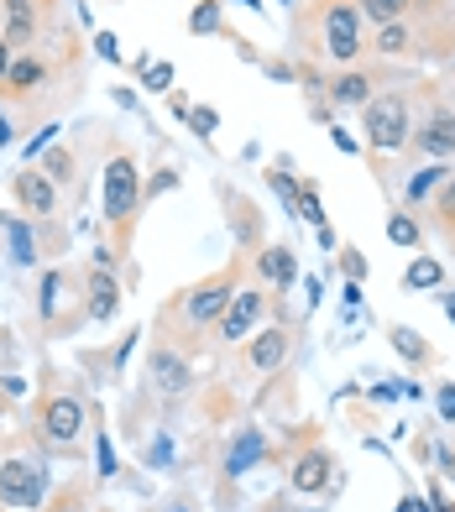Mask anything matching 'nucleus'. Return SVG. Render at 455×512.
Here are the masks:
<instances>
[{"mask_svg": "<svg viewBox=\"0 0 455 512\" xmlns=\"http://www.w3.org/2000/svg\"><path fill=\"white\" fill-rule=\"evenodd\" d=\"M304 27H309L314 58H325V63L356 68L361 53H367V42H361V11H356V0H309Z\"/></svg>", "mask_w": 455, "mask_h": 512, "instance_id": "1", "label": "nucleus"}, {"mask_svg": "<svg viewBox=\"0 0 455 512\" xmlns=\"http://www.w3.org/2000/svg\"><path fill=\"white\" fill-rule=\"evenodd\" d=\"M236 293H241V288H236V267H225V272H215V277H204V283L184 288V293L173 298V309H178V319H184L189 330L199 335V330H210V324H220V314L231 309Z\"/></svg>", "mask_w": 455, "mask_h": 512, "instance_id": "2", "label": "nucleus"}, {"mask_svg": "<svg viewBox=\"0 0 455 512\" xmlns=\"http://www.w3.org/2000/svg\"><path fill=\"white\" fill-rule=\"evenodd\" d=\"M361 131H367L372 152H403L408 136H414V115H408V100L398 89L377 95L372 105H361Z\"/></svg>", "mask_w": 455, "mask_h": 512, "instance_id": "3", "label": "nucleus"}, {"mask_svg": "<svg viewBox=\"0 0 455 512\" xmlns=\"http://www.w3.org/2000/svg\"><path fill=\"white\" fill-rule=\"evenodd\" d=\"M142 209V178H136V157L131 152H116L105 162V220L126 230Z\"/></svg>", "mask_w": 455, "mask_h": 512, "instance_id": "4", "label": "nucleus"}, {"mask_svg": "<svg viewBox=\"0 0 455 512\" xmlns=\"http://www.w3.org/2000/svg\"><path fill=\"white\" fill-rule=\"evenodd\" d=\"M84 424H89V413L74 392H53V398H42V408H37V434H42V445H53V450H74L84 439Z\"/></svg>", "mask_w": 455, "mask_h": 512, "instance_id": "5", "label": "nucleus"}, {"mask_svg": "<svg viewBox=\"0 0 455 512\" xmlns=\"http://www.w3.org/2000/svg\"><path fill=\"white\" fill-rule=\"evenodd\" d=\"M0 502L6 507H48V471L32 460H6L0 465Z\"/></svg>", "mask_w": 455, "mask_h": 512, "instance_id": "6", "label": "nucleus"}, {"mask_svg": "<svg viewBox=\"0 0 455 512\" xmlns=\"http://www.w3.org/2000/svg\"><path fill=\"white\" fill-rule=\"evenodd\" d=\"M267 319V293L262 288H241L236 298H231V309L220 314V345H246L257 335V324Z\"/></svg>", "mask_w": 455, "mask_h": 512, "instance_id": "7", "label": "nucleus"}, {"mask_svg": "<svg viewBox=\"0 0 455 512\" xmlns=\"http://www.w3.org/2000/svg\"><path fill=\"white\" fill-rule=\"evenodd\" d=\"M293 351V335L288 324H267V330H257L252 340L241 345V371H252V377H267V371H278Z\"/></svg>", "mask_w": 455, "mask_h": 512, "instance_id": "8", "label": "nucleus"}, {"mask_svg": "<svg viewBox=\"0 0 455 512\" xmlns=\"http://www.w3.org/2000/svg\"><path fill=\"white\" fill-rule=\"evenodd\" d=\"M147 377H152V387L163 392V398L173 403V398H184L189 392V361L173 351V345H152V361H147Z\"/></svg>", "mask_w": 455, "mask_h": 512, "instance_id": "9", "label": "nucleus"}, {"mask_svg": "<svg viewBox=\"0 0 455 512\" xmlns=\"http://www.w3.org/2000/svg\"><path fill=\"white\" fill-rule=\"evenodd\" d=\"M330 476H335V455H330V450H304L299 460L288 465V486H293L299 497L325 492V486H330Z\"/></svg>", "mask_w": 455, "mask_h": 512, "instance_id": "10", "label": "nucleus"}, {"mask_svg": "<svg viewBox=\"0 0 455 512\" xmlns=\"http://www.w3.org/2000/svg\"><path fill=\"white\" fill-rule=\"evenodd\" d=\"M408 147H414L419 157H455V115L435 110L414 136H408Z\"/></svg>", "mask_w": 455, "mask_h": 512, "instance_id": "11", "label": "nucleus"}, {"mask_svg": "<svg viewBox=\"0 0 455 512\" xmlns=\"http://www.w3.org/2000/svg\"><path fill=\"white\" fill-rule=\"evenodd\" d=\"M11 194H16V204L27 209V215H37V220L58 209V189H53V178L42 173V168H37V173H16V178H11Z\"/></svg>", "mask_w": 455, "mask_h": 512, "instance_id": "12", "label": "nucleus"}, {"mask_svg": "<svg viewBox=\"0 0 455 512\" xmlns=\"http://www.w3.org/2000/svg\"><path fill=\"white\" fill-rule=\"evenodd\" d=\"M325 89H330V105H340V110L372 105V100H377V95H372V89H377V74H372V68H346V74H335Z\"/></svg>", "mask_w": 455, "mask_h": 512, "instance_id": "13", "label": "nucleus"}, {"mask_svg": "<svg viewBox=\"0 0 455 512\" xmlns=\"http://www.w3.org/2000/svg\"><path fill=\"white\" fill-rule=\"evenodd\" d=\"M84 293H89V319H116V309H121V283H116V272L110 267H95L84 277Z\"/></svg>", "mask_w": 455, "mask_h": 512, "instance_id": "14", "label": "nucleus"}, {"mask_svg": "<svg viewBox=\"0 0 455 512\" xmlns=\"http://www.w3.org/2000/svg\"><path fill=\"white\" fill-rule=\"evenodd\" d=\"M252 262H257V277H262V283H272L278 293H288L293 277H299V262H293V251H288L283 241H278V246H262Z\"/></svg>", "mask_w": 455, "mask_h": 512, "instance_id": "15", "label": "nucleus"}, {"mask_svg": "<svg viewBox=\"0 0 455 512\" xmlns=\"http://www.w3.org/2000/svg\"><path fill=\"white\" fill-rule=\"evenodd\" d=\"M0 11H6V42L11 48L37 42V6L32 0H0Z\"/></svg>", "mask_w": 455, "mask_h": 512, "instance_id": "16", "label": "nucleus"}, {"mask_svg": "<svg viewBox=\"0 0 455 512\" xmlns=\"http://www.w3.org/2000/svg\"><path fill=\"white\" fill-rule=\"evenodd\" d=\"M419 48V32L408 27V21H388V27H372V53L382 58H403Z\"/></svg>", "mask_w": 455, "mask_h": 512, "instance_id": "17", "label": "nucleus"}, {"mask_svg": "<svg viewBox=\"0 0 455 512\" xmlns=\"http://www.w3.org/2000/svg\"><path fill=\"white\" fill-rule=\"evenodd\" d=\"M42 79H48V63L37 53H16L11 74H6V95H32V89H42Z\"/></svg>", "mask_w": 455, "mask_h": 512, "instance_id": "18", "label": "nucleus"}, {"mask_svg": "<svg viewBox=\"0 0 455 512\" xmlns=\"http://www.w3.org/2000/svg\"><path fill=\"white\" fill-rule=\"evenodd\" d=\"M388 335H393V345H398V356H403V361H414L419 371L435 366V345H429L419 330H408V324H388Z\"/></svg>", "mask_w": 455, "mask_h": 512, "instance_id": "19", "label": "nucleus"}, {"mask_svg": "<svg viewBox=\"0 0 455 512\" xmlns=\"http://www.w3.org/2000/svg\"><path fill=\"white\" fill-rule=\"evenodd\" d=\"M257 460H262V434L252 429V434H241L236 445H231V460H225V476L236 481V476H246V471H252Z\"/></svg>", "mask_w": 455, "mask_h": 512, "instance_id": "20", "label": "nucleus"}, {"mask_svg": "<svg viewBox=\"0 0 455 512\" xmlns=\"http://www.w3.org/2000/svg\"><path fill=\"white\" fill-rule=\"evenodd\" d=\"M356 11L372 21V27H388V21H408L414 0H356Z\"/></svg>", "mask_w": 455, "mask_h": 512, "instance_id": "21", "label": "nucleus"}, {"mask_svg": "<svg viewBox=\"0 0 455 512\" xmlns=\"http://www.w3.org/2000/svg\"><path fill=\"white\" fill-rule=\"evenodd\" d=\"M445 267L435 262V256H414V262L403 267V288H440Z\"/></svg>", "mask_w": 455, "mask_h": 512, "instance_id": "22", "label": "nucleus"}, {"mask_svg": "<svg viewBox=\"0 0 455 512\" xmlns=\"http://www.w3.org/2000/svg\"><path fill=\"white\" fill-rule=\"evenodd\" d=\"M63 288H68V272H42V319H48V324H58Z\"/></svg>", "mask_w": 455, "mask_h": 512, "instance_id": "23", "label": "nucleus"}, {"mask_svg": "<svg viewBox=\"0 0 455 512\" xmlns=\"http://www.w3.org/2000/svg\"><path fill=\"white\" fill-rule=\"evenodd\" d=\"M189 32H194V37H215V32H225V16H220L215 0H199V6L189 11Z\"/></svg>", "mask_w": 455, "mask_h": 512, "instance_id": "24", "label": "nucleus"}, {"mask_svg": "<svg viewBox=\"0 0 455 512\" xmlns=\"http://www.w3.org/2000/svg\"><path fill=\"white\" fill-rule=\"evenodd\" d=\"M445 178H450V168H445V162H435V168H424V173H414V178H408V189H403V194H408V204H419V199H424L429 189H440Z\"/></svg>", "mask_w": 455, "mask_h": 512, "instance_id": "25", "label": "nucleus"}, {"mask_svg": "<svg viewBox=\"0 0 455 512\" xmlns=\"http://www.w3.org/2000/svg\"><path fill=\"white\" fill-rule=\"evenodd\" d=\"M388 241L393 246H419L424 241V225L414 215H388Z\"/></svg>", "mask_w": 455, "mask_h": 512, "instance_id": "26", "label": "nucleus"}, {"mask_svg": "<svg viewBox=\"0 0 455 512\" xmlns=\"http://www.w3.org/2000/svg\"><path fill=\"white\" fill-rule=\"evenodd\" d=\"M6 230H11V256H16L21 267H32V262H37V251H32V230L21 225V220H11Z\"/></svg>", "mask_w": 455, "mask_h": 512, "instance_id": "27", "label": "nucleus"}, {"mask_svg": "<svg viewBox=\"0 0 455 512\" xmlns=\"http://www.w3.org/2000/svg\"><path fill=\"white\" fill-rule=\"evenodd\" d=\"M293 209H299L314 230L325 225V204H320V189H314V183H304V189H299V204H293Z\"/></svg>", "mask_w": 455, "mask_h": 512, "instance_id": "28", "label": "nucleus"}, {"mask_svg": "<svg viewBox=\"0 0 455 512\" xmlns=\"http://www.w3.org/2000/svg\"><path fill=\"white\" fill-rule=\"evenodd\" d=\"M42 512H89V492H84V486H63V492Z\"/></svg>", "mask_w": 455, "mask_h": 512, "instance_id": "29", "label": "nucleus"}, {"mask_svg": "<svg viewBox=\"0 0 455 512\" xmlns=\"http://www.w3.org/2000/svg\"><path fill=\"white\" fill-rule=\"evenodd\" d=\"M435 220H440V230H455V178H445V183H440V199H435Z\"/></svg>", "mask_w": 455, "mask_h": 512, "instance_id": "30", "label": "nucleus"}, {"mask_svg": "<svg viewBox=\"0 0 455 512\" xmlns=\"http://www.w3.org/2000/svg\"><path fill=\"white\" fill-rule=\"evenodd\" d=\"M142 79H147V89H157V95H163V89L173 84V63H152V58H142Z\"/></svg>", "mask_w": 455, "mask_h": 512, "instance_id": "31", "label": "nucleus"}, {"mask_svg": "<svg viewBox=\"0 0 455 512\" xmlns=\"http://www.w3.org/2000/svg\"><path fill=\"white\" fill-rule=\"evenodd\" d=\"M189 126H194L199 136H210V131L220 126V115H215V110H204V105H199V110H189Z\"/></svg>", "mask_w": 455, "mask_h": 512, "instance_id": "32", "label": "nucleus"}, {"mask_svg": "<svg viewBox=\"0 0 455 512\" xmlns=\"http://www.w3.org/2000/svg\"><path fill=\"white\" fill-rule=\"evenodd\" d=\"M340 267H346V277H351V283H361V277H367V262H361V256L346 246V251H340Z\"/></svg>", "mask_w": 455, "mask_h": 512, "instance_id": "33", "label": "nucleus"}, {"mask_svg": "<svg viewBox=\"0 0 455 512\" xmlns=\"http://www.w3.org/2000/svg\"><path fill=\"white\" fill-rule=\"evenodd\" d=\"M48 178H74V162H68V152H53V157H48Z\"/></svg>", "mask_w": 455, "mask_h": 512, "instance_id": "34", "label": "nucleus"}, {"mask_svg": "<svg viewBox=\"0 0 455 512\" xmlns=\"http://www.w3.org/2000/svg\"><path fill=\"white\" fill-rule=\"evenodd\" d=\"M435 465H440L445 481H455V450H450V445H435Z\"/></svg>", "mask_w": 455, "mask_h": 512, "instance_id": "35", "label": "nucleus"}, {"mask_svg": "<svg viewBox=\"0 0 455 512\" xmlns=\"http://www.w3.org/2000/svg\"><path fill=\"white\" fill-rule=\"evenodd\" d=\"M100 476H116V450H110L105 434H100Z\"/></svg>", "mask_w": 455, "mask_h": 512, "instance_id": "36", "label": "nucleus"}, {"mask_svg": "<svg viewBox=\"0 0 455 512\" xmlns=\"http://www.w3.org/2000/svg\"><path fill=\"white\" fill-rule=\"evenodd\" d=\"M440 418H445V424L455 418V382H445V387H440Z\"/></svg>", "mask_w": 455, "mask_h": 512, "instance_id": "37", "label": "nucleus"}, {"mask_svg": "<svg viewBox=\"0 0 455 512\" xmlns=\"http://www.w3.org/2000/svg\"><path fill=\"white\" fill-rule=\"evenodd\" d=\"M11 63H16V48L6 37H0V84H6V74H11Z\"/></svg>", "mask_w": 455, "mask_h": 512, "instance_id": "38", "label": "nucleus"}, {"mask_svg": "<svg viewBox=\"0 0 455 512\" xmlns=\"http://www.w3.org/2000/svg\"><path fill=\"white\" fill-rule=\"evenodd\" d=\"M53 131H58V126H42V131L32 136V142H27V157H37L42 147H48V142H53Z\"/></svg>", "mask_w": 455, "mask_h": 512, "instance_id": "39", "label": "nucleus"}, {"mask_svg": "<svg viewBox=\"0 0 455 512\" xmlns=\"http://www.w3.org/2000/svg\"><path fill=\"white\" fill-rule=\"evenodd\" d=\"M95 48H100V58H121V48H116V37H110V32L95 37Z\"/></svg>", "mask_w": 455, "mask_h": 512, "instance_id": "40", "label": "nucleus"}, {"mask_svg": "<svg viewBox=\"0 0 455 512\" xmlns=\"http://www.w3.org/2000/svg\"><path fill=\"white\" fill-rule=\"evenodd\" d=\"M173 183H178V178L163 168V178H152V183H147V194H163V189H173Z\"/></svg>", "mask_w": 455, "mask_h": 512, "instance_id": "41", "label": "nucleus"}, {"mask_svg": "<svg viewBox=\"0 0 455 512\" xmlns=\"http://www.w3.org/2000/svg\"><path fill=\"white\" fill-rule=\"evenodd\" d=\"M440 309H445V319L455 324V293H445V298H440Z\"/></svg>", "mask_w": 455, "mask_h": 512, "instance_id": "42", "label": "nucleus"}, {"mask_svg": "<svg viewBox=\"0 0 455 512\" xmlns=\"http://www.w3.org/2000/svg\"><path fill=\"white\" fill-rule=\"evenodd\" d=\"M11 142V131H6V121H0V147H6Z\"/></svg>", "mask_w": 455, "mask_h": 512, "instance_id": "43", "label": "nucleus"}, {"mask_svg": "<svg viewBox=\"0 0 455 512\" xmlns=\"http://www.w3.org/2000/svg\"><path fill=\"white\" fill-rule=\"evenodd\" d=\"M262 512H288V507H283V502H267V507H262Z\"/></svg>", "mask_w": 455, "mask_h": 512, "instance_id": "44", "label": "nucleus"}, {"mask_svg": "<svg viewBox=\"0 0 455 512\" xmlns=\"http://www.w3.org/2000/svg\"><path fill=\"white\" fill-rule=\"evenodd\" d=\"M0 418H6V408H0Z\"/></svg>", "mask_w": 455, "mask_h": 512, "instance_id": "45", "label": "nucleus"}, {"mask_svg": "<svg viewBox=\"0 0 455 512\" xmlns=\"http://www.w3.org/2000/svg\"><path fill=\"white\" fill-rule=\"evenodd\" d=\"M450 241H455V230H450Z\"/></svg>", "mask_w": 455, "mask_h": 512, "instance_id": "46", "label": "nucleus"}]
</instances>
